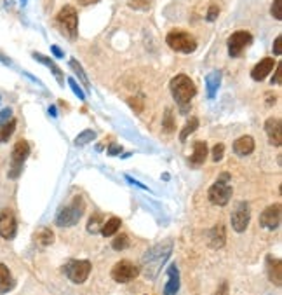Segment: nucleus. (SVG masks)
<instances>
[{
	"instance_id": "obj_1",
	"label": "nucleus",
	"mask_w": 282,
	"mask_h": 295,
	"mask_svg": "<svg viewBox=\"0 0 282 295\" xmlns=\"http://www.w3.org/2000/svg\"><path fill=\"white\" fill-rule=\"evenodd\" d=\"M171 241H166V243H158L155 246H152L150 250H146V253L143 255V260H141V274L144 276V279L148 281H154L155 278L160 272L162 265L166 264V260L169 258L172 251Z\"/></svg>"
},
{
	"instance_id": "obj_2",
	"label": "nucleus",
	"mask_w": 282,
	"mask_h": 295,
	"mask_svg": "<svg viewBox=\"0 0 282 295\" xmlns=\"http://www.w3.org/2000/svg\"><path fill=\"white\" fill-rule=\"evenodd\" d=\"M169 89L172 93V98L176 100L180 107H182V112H186V107L190 105V102L194 100V96L197 95V86L192 81L188 75L185 74H178L171 79L169 82Z\"/></svg>"
},
{
	"instance_id": "obj_3",
	"label": "nucleus",
	"mask_w": 282,
	"mask_h": 295,
	"mask_svg": "<svg viewBox=\"0 0 282 295\" xmlns=\"http://www.w3.org/2000/svg\"><path fill=\"white\" fill-rule=\"evenodd\" d=\"M84 210H86L84 199H82L80 196H75L74 199H72V203L66 204V206L58 213L56 225L58 227H72V225L78 224V220H80L82 215H84Z\"/></svg>"
},
{
	"instance_id": "obj_4",
	"label": "nucleus",
	"mask_w": 282,
	"mask_h": 295,
	"mask_svg": "<svg viewBox=\"0 0 282 295\" xmlns=\"http://www.w3.org/2000/svg\"><path fill=\"white\" fill-rule=\"evenodd\" d=\"M209 203L214 206H226L232 197V185H230V175L222 173L214 183L208 190Z\"/></svg>"
},
{
	"instance_id": "obj_5",
	"label": "nucleus",
	"mask_w": 282,
	"mask_h": 295,
	"mask_svg": "<svg viewBox=\"0 0 282 295\" xmlns=\"http://www.w3.org/2000/svg\"><path fill=\"white\" fill-rule=\"evenodd\" d=\"M56 23L60 27V30L66 35L70 41H75L78 34V16L77 9L74 6H64L63 9L58 13Z\"/></svg>"
},
{
	"instance_id": "obj_6",
	"label": "nucleus",
	"mask_w": 282,
	"mask_h": 295,
	"mask_svg": "<svg viewBox=\"0 0 282 295\" xmlns=\"http://www.w3.org/2000/svg\"><path fill=\"white\" fill-rule=\"evenodd\" d=\"M168 46L176 53H182V55H190L197 49V41L192 34L183 30H171L166 37Z\"/></svg>"
},
{
	"instance_id": "obj_7",
	"label": "nucleus",
	"mask_w": 282,
	"mask_h": 295,
	"mask_svg": "<svg viewBox=\"0 0 282 295\" xmlns=\"http://www.w3.org/2000/svg\"><path fill=\"white\" fill-rule=\"evenodd\" d=\"M91 269H92V264L89 260H75V258H72V260L66 262V265H64V274H66V278L70 279L72 283H75V285H80V283H84L86 279L89 278V274H91Z\"/></svg>"
},
{
	"instance_id": "obj_8",
	"label": "nucleus",
	"mask_w": 282,
	"mask_h": 295,
	"mask_svg": "<svg viewBox=\"0 0 282 295\" xmlns=\"http://www.w3.org/2000/svg\"><path fill=\"white\" fill-rule=\"evenodd\" d=\"M28 156H30V143L26 140H18L12 149V154H10V161H12L9 170L10 178H18V175L21 173V168H23V163L28 159Z\"/></svg>"
},
{
	"instance_id": "obj_9",
	"label": "nucleus",
	"mask_w": 282,
	"mask_h": 295,
	"mask_svg": "<svg viewBox=\"0 0 282 295\" xmlns=\"http://www.w3.org/2000/svg\"><path fill=\"white\" fill-rule=\"evenodd\" d=\"M110 274L117 283H129L134 278H138L140 267L136 264H132L131 260H120L112 267Z\"/></svg>"
},
{
	"instance_id": "obj_10",
	"label": "nucleus",
	"mask_w": 282,
	"mask_h": 295,
	"mask_svg": "<svg viewBox=\"0 0 282 295\" xmlns=\"http://www.w3.org/2000/svg\"><path fill=\"white\" fill-rule=\"evenodd\" d=\"M251 42H252V35L249 34V32H246V30L234 32L228 37V42H226V46H228V55L232 56V58H238V56L246 51V48L251 46Z\"/></svg>"
},
{
	"instance_id": "obj_11",
	"label": "nucleus",
	"mask_w": 282,
	"mask_h": 295,
	"mask_svg": "<svg viewBox=\"0 0 282 295\" xmlns=\"http://www.w3.org/2000/svg\"><path fill=\"white\" fill-rule=\"evenodd\" d=\"M280 218H282L280 203H274L268 208H265L263 213L260 215V224H262V227L274 231V229H277L280 225Z\"/></svg>"
},
{
	"instance_id": "obj_12",
	"label": "nucleus",
	"mask_w": 282,
	"mask_h": 295,
	"mask_svg": "<svg viewBox=\"0 0 282 295\" xmlns=\"http://www.w3.org/2000/svg\"><path fill=\"white\" fill-rule=\"evenodd\" d=\"M249 220H251V210H249L248 203H238L235 206L234 213H232V227L235 232H244L249 225Z\"/></svg>"
},
{
	"instance_id": "obj_13",
	"label": "nucleus",
	"mask_w": 282,
	"mask_h": 295,
	"mask_svg": "<svg viewBox=\"0 0 282 295\" xmlns=\"http://www.w3.org/2000/svg\"><path fill=\"white\" fill-rule=\"evenodd\" d=\"M18 231V222L16 217L10 210H2L0 213V236L4 239H12Z\"/></svg>"
},
{
	"instance_id": "obj_14",
	"label": "nucleus",
	"mask_w": 282,
	"mask_h": 295,
	"mask_svg": "<svg viewBox=\"0 0 282 295\" xmlns=\"http://www.w3.org/2000/svg\"><path fill=\"white\" fill-rule=\"evenodd\" d=\"M265 133L268 136V142L274 147L282 145V122L279 117H270L265 122Z\"/></svg>"
},
{
	"instance_id": "obj_15",
	"label": "nucleus",
	"mask_w": 282,
	"mask_h": 295,
	"mask_svg": "<svg viewBox=\"0 0 282 295\" xmlns=\"http://www.w3.org/2000/svg\"><path fill=\"white\" fill-rule=\"evenodd\" d=\"M276 61H274V58H263V60H260L258 63L252 67V70H251V79L252 81H258V82H262L263 79H266L268 77V74L270 72L276 68Z\"/></svg>"
},
{
	"instance_id": "obj_16",
	"label": "nucleus",
	"mask_w": 282,
	"mask_h": 295,
	"mask_svg": "<svg viewBox=\"0 0 282 295\" xmlns=\"http://www.w3.org/2000/svg\"><path fill=\"white\" fill-rule=\"evenodd\" d=\"M208 152H209V149H208V143L206 142H195L194 143V154H192L190 157H188V164L190 166H194V168H197V166H202V164L206 163V157H208Z\"/></svg>"
},
{
	"instance_id": "obj_17",
	"label": "nucleus",
	"mask_w": 282,
	"mask_h": 295,
	"mask_svg": "<svg viewBox=\"0 0 282 295\" xmlns=\"http://www.w3.org/2000/svg\"><path fill=\"white\" fill-rule=\"evenodd\" d=\"M266 272H268V279L276 286L282 285V262L280 258H266Z\"/></svg>"
},
{
	"instance_id": "obj_18",
	"label": "nucleus",
	"mask_w": 282,
	"mask_h": 295,
	"mask_svg": "<svg viewBox=\"0 0 282 295\" xmlns=\"http://www.w3.org/2000/svg\"><path fill=\"white\" fill-rule=\"evenodd\" d=\"M252 150H254V138H252V136L244 135L234 142V152L237 154V156L246 157V156H249V154H252Z\"/></svg>"
},
{
	"instance_id": "obj_19",
	"label": "nucleus",
	"mask_w": 282,
	"mask_h": 295,
	"mask_svg": "<svg viewBox=\"0 0 282 295\" xmlns=\"http://www.w3.org/2000/svg\"><path fill=\"white\" fill-rule=\"evenodd\" d=\"M168 276H169V279L164 286V295H176L178 293V288H180V272L174 264L169 265Z\"/></svg>"
},
{
	"instance_id": "obj_20",
	"label": "nucleus",
	"mask_w": 282,
	"mask_h": 295,
	"mask_svg": "<svg viewBox=\"0 0 282 295\" xmlns=\"http://www.w3.org/2000/svg\"><path fill=\"white\" fill-rule=\"evenodd\" d=\"M32 56H34V58L37 60V61H40L42 65H46L47 68H50V72H52V74H54V77L58 79V82H60L61 86L64 84V81H63V79H64V74H63V70H61V68L58 67V65L54 63L52 60H50V58H47V56H44V55H38V53H34V55H32Z\"/></svg>"
},
{
	"instance_id": "obj_21",
	"label": "nucleus",
	"mask_w": 282,
	"mask_h": 295,
	"mask_svg": "<svg viewBox=\"0 0 282 295\" xmlns=\"http://www.w3.org/2000/svg\"><path fill=\"white\" fill-rule=\"evenodd\" d=\"M225 241H226V232H225L223 224L214 225V227L211 229V232H209V244H211L212 248H222L223 244H225Z\"/></svg>"
},
{
	"instance_id": "obj_22",
	"label": "nucleus",
	"mask_w": 282,
	"mask_h": 295,
	"mask_svg": "<svg viewBox=\"0 0 282 295\" xmlns=\"http://www.w3.org/2000/svg\"><path fill=\"white\" fill-rule=\"evenodd\" d=\"M220 84H222V72L214 70V72H211L208 77H206V89H208L209 98H214Z\"/></svg>"
},
{
	"instance_id": "obj_23",
	"label": "nucleus",
	"mask_w": 282,
	"mask_h": 295,
	"mask_svg": "<svg viewBox=\"0 0 282 295\" xmlns=\"http://www.w3.org/2000/svg\"><path fill=\"white\" fill-rule=\"evenodd\" d=\"M14 286V279L9 267L6 264H0V292H9Z\"/></svg>"
},
{
	"instance_id": "obj_24",
	"label": "nucleus",
	"mask_w": 282,
	"mask_h": 295,
	"mask_svg": "<svg viewBox=\"0 0 282 295\" xmlns=\"http://www.w3.org/2000/svg\"><path fill=\"white\" fill-rule=\"evenodd\" d=\"M120 225H122V220L118 217L108 218V220L103 224V227H101V234H103V236H114L115 232H118Z\"/></svg>"
},
{
	"instance_id": "obj_25",
	"label": "nucleus",
	"mask_w": 282,
	"mask_h": 295,
	"mask_svg": "<svg viewBox=\"0 0 282 295\" xmlns=\"http://www.w3.org/2000/svg\"><path fill=\"white\" fill-rule=\"evenodd\" d=\"M70 67H72V70H74L75 74H77V77L80 79V82H82V84H84V88H86V89L91 88V84H89V79H88V74H86V72H84V68H82V65L78 63V61L75 60V58H72V60H70Z\"/></svg>"
},
{
	"instance_id": "obj_26",
	"label": "nucleus",
	"mask_w": 282,
	"mask_h": 295,
	"mask_svg": "<svg viewBox=\"0 0 282 295\" xmlns=\"http://www.w3.org/2000/svg\"><path fill=\"white\" fill-rule=\"evenodd\" d=\"M16 131V119H10L4 126H0V143H6Z\"/></svg>"
},
{
	"instance_id": "obj_27",
	"label": "nucleus",
	"mask_w": 282,
	"mask_h": 295,
	"mask_svg": "<svg viewBox=\"0 0 282 295\" xmlns=\"http://www.w3.org/2000/svg\"><path fill=\"white\" fill-rule=\"evenodd\" d=\"M37 243L42 244V246H50V244L54 243V232L47 227L40 229V231L37 232Z\"/></svg>"
},
{
	"instance_id": "obj_28",
	"label": "nucleus",
	"mask_w": 282,
	"mask_h": 295,
	"mask_svg": "<svg viewBox=\"0 0 282 295\" xmlns=\"http://www.w3.org/2000/svg\"><path fill=\"white\" fill-rule=\"evenodd\" d=\"M198 128V119L197 117H190L188 119V122L185 124V128L182 129V133H180V140L182 142H186V138L192 135V133L195 131V129Z\"/></svg>"
},
{
	"instance_id": "obj_29",
	"label": "nucleus",
	"mask_w": 282,
	"mask_h": 295,
	"mask_svg": "<svg viewBox=\"0 0 282 295\" xmlns=\"http://www.w3.org/2000/svg\"><path fill=\"white\" fill-rule=\"evenodd\" d=\"M96 138V133L92 131V129H86V131H82L80 135L75 138V145L77 147H84V145H88L89 142H92V140Z\"/></svg>"
},
{
	"instance_id": "obj_30",
	"label": "nucleus",
	"mask_w": 282,
	"mask_h": 295,
	"mask_svg": "<svg viewBox=\"0 0 282 295\" xmlns=\"http://www.w3.org/2000/svg\"><path fill=\"white\" fill-rule=\"evenodd\" d=\"M162 128H164V131L168 133H172L176 129V121L174 117H172V110L168 109L164 114V121H162Z\"/></svg>"
},
{
	"instance_id": "obj_31",
	"label": "nucleus",
	"mask_w": 282,
	"mask_h": 295,
	"mask_svg": "<svg viewBox=\"0 0 282 295\" xmlns=\"http://www.w3.org/2000/svg\"><path fill=\"white\" fill-rule=\"evenodd\" d=\"M112 246H114V250L120 251V250H126V248H129V237L128 234H118L117 237L114 239V243H112Z\"/></svg>"
},
{
	"instance_id": "obj_32",
	"label": "nucleus",
	"mask_w": 282,
	"mask_h": 295,
	"mask_svg": "<svg viewBox=\"0 0 282 295\" xmlns=\"http://www.w3.org/2000/svg\"><path fill=\"white\" fill-rule=\"evenodd\" d=\"M68 86H70L72 91L75 93V96H77L78 100H82V102H84V100H86V93L82 91V88L77 84V81H75L74 77H68Z\"/></svg>"
},
{
	"instance_id": "obj_33",
	"label": "nucleus",
	"mask_w": 282,
	"mask_h": 295,
	"mask_svg": "<svg viewBox=\"0 0 282 295\" xmlns=\"http://www.w3.org/2000/svg\"><path fill=\"white\" fill-rule=\"evenodd\" d=\"M152 2H154V0H129L128 6L136 11H146Z\"/></svg>"
},
{
	"instance_id": "obj_34",
	"label": "nucleus",
	"mask_w": 282,
	"mask_h": 295,
	"mask_svg": "<svg viewBox=\"0 0 282 295\" xmlns=\"http://www.w3.org/2000/svg\"><path fill=\"white\" fill-rule=\"evenodd\" d=\"M220 16V6L218 4H211L208 9V14H206V20L209 21V23H212V21H216Z\"/></svg>"
},
{
	"instance_id": "obj_35",
	"label": "nucleus",
	"mask_w": 282,
	"mask_h": 295,
	"mask_svg": "<svg viewBox=\"0 0 282 295\" xmlns=\"http://www.w3.org/2000/svg\"><path fill=\"white\" fill-rule=\"evenodd\" d=\"M270 13H272V16L276 18L277 21L282 20V0H274L272 7H270Z\"/></svg>"
},
{
	"instance_id": "obj_36",
	"label": "nucleus",
	"mask_w": 282,
	"mask_h": 295,
	"mask_svg": "<svg viewBox=\"0 0 282 295\" xmlns=\"http://www.w3.org/2000/svg\"><path fill=\"white\" fill-rule=\"evenodd\" d=\"M223 154H225V145H223V143H216V145L212 147V161H214V163H220V161L223 159Z\"/></svg>"
},
{
	"instance_id": "obj_37",
	"label": "nucleus",
	"mask_w": 282,
	"mask_h": 295,
	"mask_svg": "<svg viewBox=\"0 0 282 295\" xmlns=\"http://www.w3.org/2000/svg\"><path fill=\"white\" fill-rule=\"evenodd\" d=\"M100 224H101V217L100 215H94V217H91V220H89V224H88V231L96 232L98 227H100Z\"/></svg>"
},
{
	"instance_id": "obj_38",
	"label": "nucleus",
	"mask_w": 282,
	"mask_h": 295,
	"mask_svg": "<svg viewBox=\"0 0 282 295\" xmlns=\"http://www.w3.org/2000/svg\"><path fill=\"white\" fill-rule=\"evenodd\" d=\"M10 119H12V109H4L2 112H0V126L9 122Z\"/></svg>"
},
{
	"instance_id": "obj_39",
	"label": "nucleus",
	"mask_w": 282,
	"mask_h": 295,
	"mask_svg": "<svg viewBox=\"0 0 282 295\" xmlns=\"http://www.w3.org/2000/svg\"><path fill=\"white\" fill-rule=\"evenodd\" d=\"M272 84H282V63L276 65V75L272 79Z\"/></svg>"
},
{
	"instance_id": "obj_40",
	"label": "nucleus",
	"mask_w": 282,
	"mask_h": 295,
	"mask_svg": "<svg viewBox=\"0 0 282 295\" xmlns=\"http://www.w3.org/2000/svg\"><path fill=\"white\" fill-rule=\"evenodd\" d=\"M274 55L276 56H280L282 55V35L276 39V42H274Z\"/></svg>"
},
{
	"instance_id": "obj_41",
	"label": "nucleus",
	"mask_w": 282,
	"mask_h": 295,
	"mask_svg": "<svg viewBox=\"0 0 282 295\" xmlns=\"http://www.w3.org/2000/svg\"><path fill=\"white\" fill-rule=\"evenodd\" d=\"M50 51H52V55L54 56H56V58H64V53L63 51H61V48H60V46H56V44H52V46H50Z\"/></svg>"
},
{
	"instance_id": "obj_42",
	"label": "nucleus",
	"mask_w": 282,
	"mask_h": 295,
	"mask_svg": "<svg viewBox=\"0 0 282 295\" xmlns=\"http://www.w3.org/2000/svg\"><path fill=\"white\" fill-rule=\"evenodd\" d=\"M216 295H228V283L223 281L222 285H220V288L216 290Z\"/></svg>"
},
{
	"instance_id": "obj_43",
	"label": "nucleus",
	"mask_w": 282,
	"mask_h": 295,
	"mask_svg": "<svg viewBox=\"0 0 282 295\" xmlns=\"http://www.w3.org/2000/svg\"><path fill=\"white\" fill-rule=\"evenodd\" d=\"M122 152V147L120 145H110V149H108V156H117V154Z\"/></svg>"
},
{
	"instance_id": "obj_44",
	"label": "nucleus",
	"mask_w": 282,
	"mask_h": 295,
	"mask_svg": "<svg viewBox=\"0 0 282 295\" xmlns=\"http://www.w3.org/2000/svg\"><path fill=\"white\" fill-rule=\"evenodd\" d=\"M100 0H78L80 6H92V4H98Z\"/></svg>"
},
{
	"instance_id": "obj_45",
	"label": "nucleus",
	"mask_w": 282,
	"mask_h": 295,
	"mask_svg": "<svg viewBox=\"0 0 282 295\" xmlns=\"http://www.w3.org/2000/svg\"><path fill=\"white\" fill-rule=\"evenodd\" d=\"M49 114H50V116H52V117H56V116H58V112H56V107H54V105H50V107H49Z\"/></svg>"
},
{
	"instance_id": "obj_46",
	"label": "nucleus",
	"mask_w": 282,
	"mask_h": 295,
	"mask_svg": "<svg viewBox=\"0 0 282 295\" xmlns=\"http://www.w3.org/2000/svg\"><path fill=\"white\" fill-rule=\"evenodd\" d=\"M20 2H21V6L24 7V6H26V2H28V0H20Z\"/></svg>"
}]
</instances>
